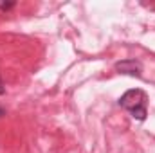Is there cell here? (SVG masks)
<instances>
[{"mask_svg": "<svg viewBox=\"0 0 155 153\" xmlns=\"http://www.w3.org/2000/svg\"><path fill=\"white\" fill-rule=\"evenodd\" d=\"M119 105L137 121H144L148 115V96L141 88H132L124 92L119 99Z\"/></svg>", "mask_w": 155, "mask_h": 153, "instance_id": "cell-1", "label": "cell"}, {"mask_svg": "<svg viewBox=\"0 0 155 153\" xmlns=\"http://www.w3.org/2000/svg\"><path fill=\"white\" fill-rule=\"evenodd\" d=\"M116 70L119 74H128V76L141 77L143 67H141V63L135 61V60H123V61H117L116 63Z\"/></svg>", "mask_w": 155, "mask_h": 153, "instance_id": "cell-2", "label": "cell"}, {"mask_svg": "<svg viewBox=\"0 0 155 153\" xmlns=\"http://www.w3.org/2000/svg\"><path fill=\"white\" fill-rule=\"evenodd\" d=\"M11 7H15L13 2H9V4H0V9H4V11H5V9H11Z\"/></svg>", "mask_w": 155, "mask_h": 153, "instance_id": "cell-3", "label": "cell"}, {"mask_svg": "<svg viewBox=\"0 0 155 153\" xmlns=\"http://www.w3.org/2000/svg\"><path fill=\"white\" fill-rule=\"evenodd\" d=\"M2 94H5V88H4V83H2V79H0V96Z\"/></svg>", "mask_w": 155, "mask_h": 153, "instance_id": "cell-4", "label": "cell"}]
</instances>
